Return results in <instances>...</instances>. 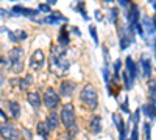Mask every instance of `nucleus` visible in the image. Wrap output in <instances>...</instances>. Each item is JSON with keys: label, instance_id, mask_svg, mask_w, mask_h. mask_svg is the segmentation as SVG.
<instances>
[{"label": "nucleus", "instance_id": "1", "mask_svg": "<svg viewBox=\"0 0 156 140\" xmlns=\"http://www.w3.org/2000/svg\"><path fill=\"white\" fill-rule=\"evenodd\" d=\"M66 47H61L59 44H53L50 50V70L56 76H64L69 73L70 61L66 56Z\"/></svg>", "mask_w": 156, "mask_h": 140}, {"label": "nucleus", "instance_id": "2", "mask_svg": "<svg viewBox=\"0 0 156 140\" xmlns=\"http://www.w3.org/2000/svg\"><path fill=\"white\" fill-rule=\"evenodd\" d=\"M80 101L90 111H95L98 108V92L94 84H84V87L81 89V94H80Z\"/></svg>", "mask_w": 156, "mask_h": 140}, {"label": "nucleus", "instance_id": "3", "mask_svg": "<svg viewBox=\"0 0 156 140\" xmlns=\"http://www.w3.org/2000/svg\"><path fill=\"white\" fill-rule=\"evenodd\" d=\"M8 70L12 73H20L23 70V50L20 47H12L6 58Z\"/></svg>", "mask_w": 156, "mask_h": 140}, {"label": "nucleus", "instance_id": "4", "mask_svg": "<svg viewBox=\"0 0 156 140\" xmlns=\"http://www.w3.org/2000/svg\"><path fill=\"white\" fill-rule=\"evenodd\" d=\"M59 118H61V123L64 125V128H66L67 131L78 129V126H76V115H75V109H73L72 103H67V104H64L61 108Z\"/></svg>", "mask_w": 156, "mask_h": 140}, {"label": "nucleus", "instance_id": "5", "mask_svg": "<svg viewBox=\"0 0 156 140\" xmlns=\"http://www.w3.org/2000/svg\"><path fill=\"white\" fill-rule=\"evenodd\" d=\"M134 27L126 25V27H120L117 30V36H119V44H120V50H126L131 42H134Z\"/></svg>", "mask_w": 156, "mask_h": 140}, {"label": "nucleus", "instance_id": "6", "mask_svg": "<svg viewBox=\"0 0 156 140\" xmlns=\"http://www.w3.org/2000/svg\"><path fill=\"white\" fill-rule=\"evenodd\" d=\"M59 98H61V95L53 87H47L44 90V104L48 111H55L59 106Z\"/></svg>", "mask_w": 156, "mask_h": 140}, {"label": "nucleus", "instance_id": "7", "mask_svg": "<svg viewBox=\"0 0 156 140\" xmlns=\"http://www.w3.org/2000/svg\"><path fill=\"white\" fill-rule=\"evenodd\" d=\"M0 135L5 140H22V134L11 123H0Z\"/></svg>", "mask_w": 156, "mask_h": 140}, {"label": "nucleus", "instance_id": "8", "mask_svg": "<svg viewBox=\"0 0 156 140\" xmlns=\"http://www.w3.org/2000/svg\"><path fill=\"white\" fill-rule=\"evenodd\" d=\"M45 66V55L41 48H37L33 52L31 58H30V69L31 70H41Z\"/></svg>", "mask_w": 156, "mask_h": 140}, {"label": "nucleus", "instance_id": "9", "mask_svg": "<svg viewBox=\"0 0 156 140\" xmlns=\"http://www.w3.org/2000/svg\"><path fill=\"white\" fill-rule=\"evenodd\" d=\"M76 90V83L75 81H69V80H64L61 84H59V95L64 97V98H70Z\"/></svg>", "mask_w": 156, "mask_h": 140}, {"label": "nucleus", "instance_id": "10", "mask_svg": "<svg viewBox=\"0 0 156 140\" xmlns=\"http://www.w3.org/2000/svg\"><path fill=\"white\" fill-rule=\"evenodd\" d=\"M126 20H128V25L131 27H136L140 20V9L137 5H129L128 6V11H126Z\"/></svg>", "mask_w": 156, "mask_h": 140}, {"label": "nucleus", "instance_id": "11", "mask_svg": "<svg viewBox=\"0 0 156 140\" xmlns=\"http://www.w3.org/2000/svg\"><path fill=\"white\" fill-rule=\"evenodd\" d=\"M151 59L148 58V55H142L140 56V73L142 76H144L145 80H150V76H151Z\"/></svg>", "mask_w": 156, "mask_h": 140}, {"label": "nucleus", "instance_id": "12", "mask_svg": "<svg viewBox=\"0 0 156 140\" xmlns=\"http://www.w3.org/2000/svg\"><path fill=\"white\" fill-rule=\"evenodd\" d=\"M33 22H39V23H45V25H58L59 22H69V19L67 17H64V16H61L59 12H56V14H50V16H47V17H44L42 20H37V19H31Z\"/></svg>", "mask_w": 156, "mask_h": 140}, {"label": "nucleus", "instance_id": "13", "mask_svg": "<svg viewBox=\"0 0 156 140\" xmlns=\"http://www.w3.org/2000/svg\"><path fill=\"white\" fill-rule=\"evenodd\" d=\"M140 111L144 112V115H145L147 118L154 120V118H156V98L150 97V101H148V103H145L144 106H142V109H140Z\"/></svg>", "mask_w": 156, "mask_h": 140}, {"label": "nucleus", "instance_id": "14", "mask_svg": "<svg viewBox=\"0 0 156 140\" xmlns=\"http://www.w3.org/2000/svg\"><path fill=\"white\" fill-rule=\"evenodd\" d=\"M125 70L128 72L129 76H131V80L136 81V78L139 76V67H137L136 62L133 61L131 56H126V59H125Z\"/></svg>", "mask_w": 156, "mask_h": 140}, {"label": "nucleus", "instance_id": "15", "mask_svg": "<svg viewBox=\"0 0 156 140\" xmlns=\"http://www.w3.org/2000/svg\"><path fill=\"white\" fill-rule=\"evenodd\" d=\"M12 14H16V16H25V17H34L39 9H31V8H25L22 5H16V6H12L11 9Z\"/></svg>", "mask_w": 156, "mask_h": 140}, {"label": "nucleus", "instance_id": "16", "mask_svg": "<svg viewBox=\"0 0 156 140\" xmlns=\"http://www.w3.org/2000/svg\"><path fill=\"white\" fill-rule=\"evenodd\" d=\"M87 129L90 134H100L101 132V117L100 115H92L89 118V123H87Z\"/></svg>", "mask_w": 156, "mask_h": 140}, {"label": "nucleus", "instance_id": "17", "mask_svg": "<svg viewBox=\"0 0 156 140\" xmlns=\"http://www.w3.org/2000/svg\"><path fill=\"white\" fill-rule=\"evenodd\" d=\"M45 123H47V126H48L50 131H56L58 126H59V123H61V118H59V115H58L55 111H50V114L47 115Z\"/></svg>", "mask_w": 156, "mask_h": 140}, {"label": "nucleus", "instance_id": "18", "mask_svg": "<svg viewBox=\"0 0 156 140\" xmlns=\"http://www.w3.org/2000/svg\"><path fill=\"white\" fill-rule=\"evenodd\" d=\"M56 42H58L61 47H66V48L69 47V44H70V34H69L67 27H61V28H59V34H58Z\"/></svg>", "mask_w": 156, "mask_h": 140}, {"label": "nucleus", "instance_id": "19", "mask_svg": "<svg viewBox=\"0 0 156 140\" xmlns=\"http://www.w3.org/2000/svg\"><path fill=\"white\" fill-rule=\"evenodd\" d=\"M140 20H142V22H140V25H142V30H144V33H145V36H147V37H150V36L156 34L154 27H153V20H151L148 16H144Z\"/></svg>", "mask_w": 156, "mask_h": 140}, {"label": "nucleus", "instance_id": "20", "mask_svg": "<svg viewBox=\"0 0 156 140\" xmlns=\"http://www.w3.org/2000/svg\"><path fill=\"white\" fill-rule=\"evenodd\" d=\"M11 83H14L17 87H19V90H27V89L33 84V76L31 75H27L25 78H19V80H12Z\"/></svg>", "mask_w": 156, "mask_h": 140}, {"label": "nucleus", "instance_id": "21", "mask_svg": "<svg viewBox=\"0 0 156 140\" xmlns=\"http://www.w3.org/2000/svg\"><path fill=\"white\" fill-rule=\"evenodd\" d=\"M6 108H8V111H9L12 118H19V115H20V104L17 103V101L8 100L6 101Z\"/></svg>", "mask_w": 156, "mask_h": 140}, {"label": "nucleus", "instance_id": "22", "mask_svg": "<svg viewBox=\"0 0 156 140\" xmlns=\"http://www.w3.org/2000/svg\"><path fill=\"white\" fill-rule=\"evenodd\" d=\"M8 36H9V41L14 42V44H19L20 41H25L28 37V34L22 31V30H17V31H8Z\"/></svg>", "mask_w": 156, "mask_h": 140}, {"label": "nucleus", "instance_id": "23", "mask_svg": "<svg viewBox=\"0 0 156 140\" xmlns=\"http://www.w3.org/2000/svg\"><path fill=\"white\" fill-rule=\"evenodd\" d=\"M27 101L31 104V108H34V109L41 108V104H42V98H41V95L36 94V92H30V94L27 95Z\"/></svg>", "mask_w": 156, "mask_h": 140}, {"label": "nucleus", "instance_id": "24", "mask_svg": "<svg viewBox=\"0 0 156 140\" xmlns=\"http://www.w3.org/2000/svg\"><path fill=\"white\" fill-rule=\"evenodd\" d=\"M112 121H114V126L117 128V131H119V132H128L126 131V126H125V121H123L120 114H117V112L112 114Z\"/></svg>", "mask_w": 156, "mask_h": 140}, {"label": "nucleus", "instance_id": "25", "mask_svg": "<svg viewBox=\"0 0 156 140\" xmlns=\"http://www.w3.org/2000/svg\"><path fill=\"white\" fill-rule=\"evenodd\" d=\"M36 131H37V134L41 135L44 140H47V138H48L50 129H48V126H47V123H45V121H39V123H37V126H36Z\"/></svg>", "mask_w": 156, "mask_h": 140}, {"label": "nucleus", "instance_id": "26", "mask_svg": "<svg viewBox=\"0 0 156 140\" xmlns=\"http://www.w3.org/2000/svg\"><path fill=\"white\" fill-rule=\"evenodd\" d=\"M122 80H123V86H125V89L126 90H129L133 86H134V81L131 80V76L128 75V72L126 70H122Z\"/></svg>", "mask_w": 156, "mask_h": 140}, {"label": "nucleus", "instance_id": "27", "mask_svg": "<svg viewBox=\"0 0 156 140\" xmlns=\"http://www.w3.org/2000/svg\"><path fill=\"white\" fill-rule=\"evenodd\" d=\"M73 9L80 12V14L83 16V19H84V20H89V16L86 14V9H84V2H80V0H78V2H75Z\"/></svg>", "mask_w": 156, "mask_h": 140}, {"label": "nucleus", "instance_id": "28", "mask_svg": "<svg viewBox=\"0 0 156 140\" xmlns=\"http://www.w3.org/2000/svg\"><path fill=\"white\" fill-rule=\"evenodd\" d=\"M89 33H90V37L94 39V44L98 45V34H97V28L94 25H89Z\"/></svg>", "mask_w": 156, "mask_h": 140}, {"label": "nucleus", "instance_id": "29", "mask_svg": "<svg viewBox=\"0 0 156 140\" xmlns=\"http://www.w3.org/2000/svg\"><path fill=\"white\" fill-rule=\"evenodd\" d=\"M148 92H150V97L156 98V81L154 80H148Z\"/></svg>", "mask_w": 156, "mask_h": 140}, {"label": "nucleus", "instance_id": "30", "mask_svg": "<svg viewBox=\"0 0 156 140\" xmlns=\"http://www.w3.org/2000/svg\"><path fill=\"white\" fill-rule=\"evenodd\" d=\"M144 132H145V140H151V125L144 123Z\"/></svg>", "mask_w": 156, "mask_h": 140}, {"label": "nucleus", "instance_id": "31", "mask_svg": "<svg viewBox=\"0 0 156 140\" xmlns=\"http://www.w3.org/2000/svg\"><path fill=\"white\" fill-rule=\"evenodd\" d=\"M109 20H111V23H117V8H111L109 9Z\"/></svg>", "mask_w": 156, "mask_h": 140}, {"label": "nucleus", "instance_id": "32", "mask_svg": "<svg viewBox=\"0 0 156 140\" xmlns=\"http://www.w3.org/2000/svg\"><path fill=\"white\" fill-rule=\"evenodd\" d=\"M39 12H51V8L48 3H41L39 5Z\"/></svg>", "mask_w": 156, "mask_h": 140}, {"label": "nucleus", "instance_id": "33", "mask_svg": "<svg viewBox=\"0 0 156 140\" xmlns=\"http://www.w3.org/2000/svg\"><path fill=\"white\" fill-rule=\"evenodd\" d=\"M133 123L134 125H139V120H140V109H136L134 111V114H133Z\"/></svg>", "mask_w": 156, "mask_h": 140}, {"label": "nucleus", "instance_id": "34", "mask_svg": "<svg viewBox=\"0 0 156 140\" xmlns=\"http://www.w3.org/2000/svg\"><path fill=\"white\" fill-rule=\"evenodd\" d=\"M120 109H122V112H125V114H131V111H129V108H128V98H125V101L120 104Z\"/></svg>", "mask_w": 156, "mask_h": 140}, {"label": "nucleus", "instance_id": "35", "mask_svg": "<svg viewBox=\"0 0 156 140\" xmlns=\"http://www.w3.org/2000/svg\"><path fill=\"white\" fill-rule=\"evenodd\" d=\"M129 140H139V129H137V125H134V128H133V132H131V137H129Z\"/></svg>", "mask_w": 156, "mask_h": 140}, {"label": "nucleus", "instance_id": "36", "mask_svg": "<svg viewBox=\"0 0 156 140\" xmlns=\"http://www.w3.org/2000/svg\"><path fill=\"white\" fill-rule=\"evenodd\" d=\"M12 14V12H9V11H6V9H3V8H0V19H5V17H9Z\"/></svg>", "mask_w": 156, "mask_h": 140}, {"label": "nucleus", "instance_id": "37", "mask_svg": "<svg viewBox=\"0 0 156 140\" xmlns=\"http://www.w3.org/2000/svg\"><path fill=\"white\" fill-rule=\"evenodd\" d=\"M70 30H72V31H73L76 36H81V33H80V30H78V27H72Z\"/></svg>", "mask_w": 156, "mask_h": 140}, {"label": "nucleus", "instance_id": "38", "mask_svg": "<svg viewBox=\"0 0 156 140\" xmlns=\"http://www.w3.org/2000/svg\"><path fill=\"white\" fill-rule=\"evenodd\" d=\"M95 17H97L98 20H101V19H103V14H101L100 11H95Z\"/></svg>", "mask_w": 156, "mask_h": 140}, {"label": "nucleus", "instance_id": "39", "mask_svg": "<svg viewBox=\"0 0 156 140\" xmlns=\"http://www.w3.org/2000/svg\"><path fill=\"white\" fill-rule=\"evenodd\" d=\"M151 20H153V27H154V31H156V14L153 16V19H151Z\"/></svg>", "mask_w": 156, "mask_h": 140}, {"label": "nucleus", "instance_id": "40", "mask_svg": "<svg viewBox=\"0 0 156 140\" xmlns=\"http://www.w3.org/2000/svg\"><path fill=\"white\" fill-rule=\"evenodd\" d=\"M58 2V0H48V5H55Z\"/></svg>", "mask_w": 156, "mask_h": 140}, {"label": "nucleus", "instance_id": "41", "mask_svg": "<svg viewBox=\"0 0 156 140\" xmlns=\"http://www.w3.org/2000/svg\"><path fill=\"white\" fill-rule=\"evenodd\" d=\"M153 47H154V56H156V39L153 41Z\"/></svg>", "mask_w": 156, "mask_h": 140}, {"label": "nucleus", "instance_id": "42", "mask_svg": "<svg viewBox=\"0 0 156 140\" xmlns=\"http://www.w3.org/2000/svg\"><path fill=\"white\" fill-rule=\"evenodd\" d=\"M0 115H2V117H5V118H6V114H5L3 111H0Z\"/></svg>", "mask_w": 156, "mask_h": 140}, {"label": "nucleus", "instance_id": "43", "mask_svg": "<svg viewBox=\"0 0 156 140\" xmlns=\"http://www.w3.org/2000/svg\"><path fill=\"white\" fill-rule=\"evenodd\" d=\"M103 2H112V0H103Z\"/></svg>", "mask_w": 156, "mask_h": 140}, {"label": "nucleus", "instance_id": "44", "mask_svg": "<svg viewBox=\"0 0 156 140\" xmlns=\"http://www.w3.org/2000/svg\"><path fill=\"white\" fill-rule=\"evenodd\" d=\"M154 72H156V70H154Z\"/></svg>", "mask_w": 156, "mask_h": 140}]
</instances>
